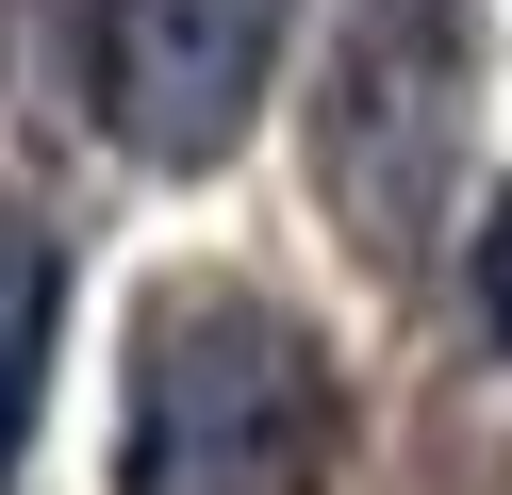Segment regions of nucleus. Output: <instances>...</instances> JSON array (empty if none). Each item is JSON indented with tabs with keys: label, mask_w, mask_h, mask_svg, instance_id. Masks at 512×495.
<instances>
[{
	"label": "nucleus",
	"mask_w": 512,
	"mask_h": 495,
	"mask_svg": "<svg viewBox=\"0 0 512 495\" xmlns=\"http://www.w3.org/2000/svg\"><path fill=\"white\" fill-rule=\"evenodd\" d=\"M347 380L265 281H166L133 314L116 495H331Z\"/></svg>",
	"instance_id": "obj_1"
},
{
	"label": "nucleus",
	"mask_w": 512,
	"mask_h": 495,
	"mask_svg": "<svg viewBox=\"0 0 512 495\" xmlns=\"http://www.w3.org/2000/svg\"><path fill=\"white\" fill-rule=\"evenodd\" d=\"M479 149V0H331L314 50V198L380 281H430Z\"/></svg>",
	"instance_id": "obj_2"
},
{
	"label": "nucleus",
	"mask_w": 512,
	"mask_h": 495,
	"mask_svg": "<svg viewBox=\"0 0 512 495\" xmlns=\"http://www.w3.org/2000/svg\"><path fill=\"white\" fill-rule=\"evenodd\" d=\"M281 33H298V0H100V66H83V99H100V132H116L133 165L199 182V165L248 149Z\"/></svg>",
	"instance_id": "obj_3"
},
{
	"label": "nucleus",
	"mask_w": 512,
	"mask_h": 495,
	"mask_svg": "<svg viewBox=\"0 0 512 495\" xmlns=\"http://www.w3.org/2000/svg\"><path fill=\"white\" fill-rule=\"evenodd\" d=\"M50 314H67V248L0 198V495H17V446H34V396H50Z\"/></svg>",
	"instance_id": "obj_4"
}]
</instances>
